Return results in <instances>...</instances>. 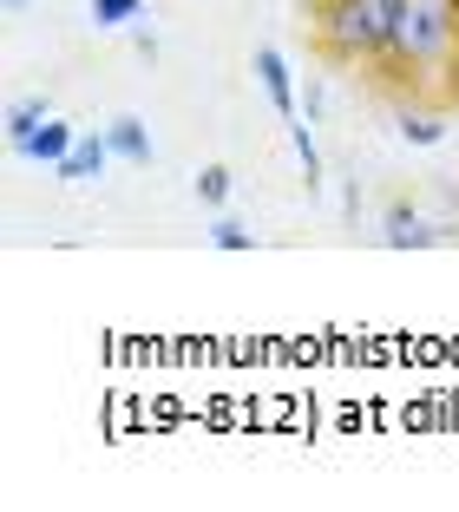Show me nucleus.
Returning a JSON list of instances; mask_svg holds the SVG:
<instances>
[{"mask_svg":"<svg viewBox=\"0 0 459 512\" xmlns=\"http://www.w3.org/2000/svg\"><path fill=\"white\" fill-rule=\"evenodd\" d=\"M145 14V0H92V20L99 27H125V20Z\"/></svg>","mask_w":459,"mask_h":512,"instance_id":"9b49d317","label":"nucleus"},{"mask_svg":"<svg viewBox=\"0 0 459 512\" xmlns=\"http://www.w3.org/2000/svg\"><path fill=\"white\" fill-rule=\"evenodd\" d=\"M105 158H112V145H105V138H79V145L66 151L60 165H53V178H66V184H86V178H99V171H105Z\"/></svg>","mask_w":459,"mask_h":512,"instance_id":"20e7f679","label":"nucleus"},{"mask_svg":"<svg viewBox=\"0 0 459 512\" xmlns=\"http://www.w3.org/2000/svg\"><path fill=\"white\" fill-rule=\"evenodd\" d=\"M73 145H79V138H73V125L46 119V125H40V132H33V138H27L20 151H27V158H40V165H60V158H66Z\"/></svg>","mask_w":459,"mask_h":512,"instance_id":"423d86ee","label":"nucleus"},{"mask_svg":"<svg viewBox=\"0 0 459 512\" xmlns=\"http://www.w3.org/2000/svg\"><path fill=\"white\" fill-rule=\"evenodd\" d=\"M14 7H20V0H14Z\"/></svg>","mask_w":459,"mask_h":512,"instance_id":"2eb2a0df","label":"nucleus"},{"mask_svg":"<svg viewBox=\"0 0 459 512\" xmlns=\"http://www.w3.org/2000/svg\"><path fill=\"white\" fill-rule=\"evenodd\" d=\"M46 119H53V106H46V99H20V106L7 112V145L20 151V145H27V138L46 125Z\"/></svg>","mask_w":459,"mask_h":512,"instance_id":"1a4fd4ad","label":"nucleus"},{"mask_svg":"<svg viewBox=\"0 0 459 512\" xmlns=\"http://www.w3.org/2000/svg\"><path fill=\"white\" fill-rule=\"evenodd\" d=\"M381 243H387V250H427V243H440V230H427V217H414V211H400V204H394Z\"/></svg>","mask_w":459,"mask_h":512,"instance_id":"39448f33","label":"nucleus"},{"mask_svg":"<svg viewBox=\"0 0 459 512\" xmlns=\"http://www.w3.org/2000/svg\"><path fill=\"white\" fill-rule=\"evenodd\" d=\"M361 79L381 92L387 106L453 112L459 106V14H453V0H400L381 60Z\"/></svg>","mask_w":459,"mask_h":512,"instance_id":"f257e3e1","label":"nucleus"},{"mask_svg":"<svg viewBox=\"0 0 459 512\" xmlns=\"http://www.w3.org/2000/svg\"><path fill=\"white\" fill-rule=\"evenodd\" d=\"M210 243H217V250H250V230H243V224H230V217H223V224L210 230Z\"/></svg>","mask_w":459,"mask_h":512,"instance_id":"ddd939ff","label":"nucleus"},{"mask_svg":"<svg viewBox=\"0 0 459 512\" xmlns=\"http://www.w3.org/2000/svg\"><path fill=\"white\" fill-rule=\"evenodd\" d=\"M197 197H204L210 211H217L223 197H230V171H223V165H204V171H197Z\"/></svg>","mask_w":459,"mask_h":512,"instance_id":"f8f14e48","label":"nucleus"},{"mask_svg":"<svg viewBox=\"0 0 459 512\" xmlns=\"http://www.w3.org/2000/svg\"><path fill=\"white\" fill-rule=\"evenodd\" d=\"M289 145H296V158H302V178H309V191L322 184V151H315V138L302 132V125H289Z\"/></svg>","mask_w":459,"mask_h":512,"instance_id":"9d476101","label":"nucleus"},{"mask_svg":"<svg viewBox=\"0 0 459 512\" xmlns=\"http://www.w3.org/2000/svg\"><path fill=\"white\" fill-rule=\"evenodd\" d=\"M400 138H407V145H440L446 138L440 106H400Z\"/></svg>","mask_w":459,"mask_h":512,"instance_id":"6e6552de","label":"nucleus"},{"mask_svg":"<svg viewBox=\"0 0 459 512\" xmlns=\"http://www.w3.org/2000/svg\"><path fill=\"white\" fill-rule=\"evenodd\" d=\"M400 0H309V53L335 73H368L394 33Z\"/></svg>","mask_w":459,"mask_h":512,"instance_id":"f03ea898","label":"nucleus"},{"mask_svg":"<svg viewBox=\"0 0 459 512\" xmlns=\"http://www.w3.org/2000/svg\"><path fill=\"white\" fill-rule=\"evenodd\" d=\"M453 14H459V0H453Z\"/></svg>","mask_w":459,"mask_h":512,"instance_id":"4468645a","label":"nucleus"},{"mask_svg":"<svg viewBox=\"0 0 459 512\" xmlns=\"http://www.w3.org/2000/svg\"><path fill=\"white\" fill-rule=\"evenodd\" d=\"M256 79H263L269 106H276L282 125H296V86H289V60H282L276 46H256Z\"/></svg>","mask_w":459,"mask_h":512,"instance_id":"7ed1b4c3","label":"nucleus"},{"mask_svg":"<svg viewBox=\"0 0 459 512\" xmlns=\"http://www.w3.org/2000/svg\"><path fill=\"white\" fill-rule=\"evenodd\" d=\"M105 145H112V158H125V165H151V138H145L138 119H112Z\"/></svg>","mask_w":459,"mask_h":512,"instance_id":"0eeeda50","label":"nucleus"}]
</instances>
